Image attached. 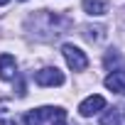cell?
Returning <instances> with one entry per match:
<instances>
[{
	"mask_svg": "<svg viewBox=\"0 0 125 125\" xmlns=\"http://www.w3.org/2000/svg\"><path fill=\"white\" fill-rule=\"evenodd\" d=\"M61 54H64L69 69H74V71H86V66H88V56H86L79 47H74V44H64V47H61Z\"/></svg>",
	"mask_w": 125,
	"mask_h": 125,
	"instance_id": "obj_1",
	"label": "cell"
},
{
	"mask_svg": "<svg viewBox=\"0 0 125 125\" xmlns=\"http://www.w3.org/2000/svg\"><path fill=\"white\" fill-rule=\"evenodd\" d=\"M66 79L56 66H44L39 71H34V83L37 86H61Z\"/></svg>",
	"mask_w": 125,
	"mask_h": 125,
	"instance_id": "obj_2",
	"label": "cell"
},
{
	"mask_svg": "<svg viewBox=\"0 0 125 125\" xmlns=\"http://www.w3.org/2000/svg\"><path fill=\"white\" fill-rule=\"evenodd\" d=\"M59 113H61V108H52V105H44V108L30 110V113L25 115V125H44L47 120H54Z\"/></svg>",
	"mask_w": 125,
	"mask_h": 125,
	"instance_id": "obj_3",
	"label": "cell"
},
{
	"mask_svg": "<svg viewBox=\"0 0 125 125\" xmlns=\"http://www.w3.org/2000/svg\"><path fill=\"white\" fill-rule=\"evenodd\" d=\"M105 108V98L103 96H88L81 105H79V113L83 115V118H91V115H96L98 110H103Z\"/></svg>",
	"mask_w": 125,
	"mask_h": 125,
	"instance_id": "obj_4",
	"label": "cell"
},
{
	"mask_svg": "<svg viewBox=\"0 0 125 125\" xmlns=\"http://www.w3.org/2000/svg\"><path fill=\"white\" fill-rule=\"evenodd\" d=\"M17 76V61L12 54H0V79L3 81H12Z\"/></svg>",
	"mask_w": 125,
	"mask_h": 125,
	"instance_id": "obj_5",
	"label": "cell"
},
{
	"mask_svg": "<svg viewBox=\"0 0 125 125\" xmlns=\"http://www.w3.org/2000/svg\"><path fill=\"white\" fill-rule=\"evenodd\" d=\"M105 88L108 91H115V93H125V76L120 71H113L105 76Z\"/></svg>",
	"mask_w": 125,
	"mask_h": 125,
	"instance_id": "obj_6",
	"label": "cell"
},
{
	"mask_svg": "<svg viewBox=\"0 0 125 125\" xmlns=\"http://www.w3.org/2000/svg\"><path fill=\"white\" fill-rule=\"evenodd\" d=\"M81 5H83V10L88 15H96V17H101V15L108 12V3H105V0H83Z\"/></svg>",
	"mask_w": 125,
	"mask_h": 125,
	"instance_id": "obj_7",
	"label": "cell"
},
{
	"mask_svg": "<svg viewBox=\"0 0 125 125\" xmlns=\"http://www.w3.org/2000/svg\"><path fill=\"white\" fill-rule=\"evenodd\" d=\"M0 125H17V115H10L8 103H0Z\"/></svg>",
	"mask_w": 125,
	"mask_h": 125,
	"instance_id": "obj_8",
	"label": "cell"
},
{
	"mask_svg": "<svg viewBox=\"0 0 125 125\" xmlns=\"http://www.w3.org/2000/svg\"><path fill=\"white\" fill-rule=\"evenodd\" d=\"M101 125H120V113L113 108V110H108L103 118H101Z\"/></svg>",
	"mask_w": 125,
	"mask_h": 125,
	"instance_id": "obj_9",
	"label": "cell"
},
{
	"mask_svg": "<svg viewBox=\"0 0 125 125\" xmlns=\"http://www.w3.org/2000/svg\"><path fill=\"white\" fill-rule=\"evenodd\" d=\"M52 125H66V113L61 110V113H59V115H56V118L52 120Z\"/></svg>",
	"mask_w": 125,
	"mask_h": 125,
	"instance_id": "obj_10",
	"label": "cell"
},
{
	"mask_svg": "<svg viewBox=\"0 0 125 125\" xmlns=\"http://www.w3.org/2000/svg\"><path fill=\"white\" fill-rule=\"evenodd\" d=\"M118 61V54H113V49L108 52V56H105V66H110V64H115Z\"/></svg>",
	"mask_w": 125,
	"mask_h": 125,
	"instance_id": "obj_11",
	"label": "cell"
},
{
	"mask_svg": "<svg viewBox=\"0 0 125 125\" xmlns=\"http://www.w3.org/2000/svg\"><path fill=\"white\" fill-rule=\"evenodd\" d=\"M8 3H10V0H0V5H8Z\"/></svg>",
	"mask_w": 125,
	"mask_h": 125,
	"instance_id": "obj_12",
	"label": "cell"
}]
</instances>
